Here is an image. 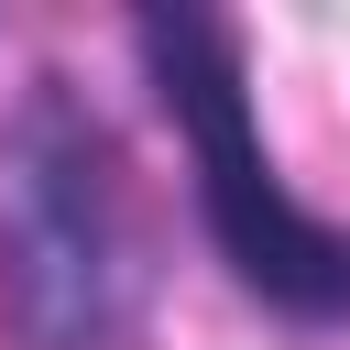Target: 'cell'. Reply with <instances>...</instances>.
Instances as JSON below:
<instances>
[{
  "instance_id": "obj_1",
  "label": "cell",
  "mask_w": 350,
  "mask_h": 350,
  "mask_svg": "<svg viewBox=\"0 0 350 350\" xmlns=\"http://www.w3.org/2000/svg\"><path fill=\"white\" fill-rule=\"evenodd\" d=\"M142 55H153L164 109H175L186 142H197V208H208L230 273H241L262 306H284V317H350V230L306 219V208L273 186V164H262V142H252V98H241L230 33H219L208 11H153V22H142Z\"/></svg>"
}]
</instances>
